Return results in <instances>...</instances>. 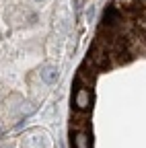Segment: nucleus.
Returning <instances> with one entry per match:
<instances>
[{
	"label": "nucleus",
	"mask_w": 146,
	"mask_h": 148,
	"mask_svg": "<svg viewBox=\"0 0 146 148\" xmlns=\"http://www.w3.org/2000/svg\"><path fill=\"white\" fill-rule=\"evenodd\" d=\"M25 146H27V148H47L45 134H39V132H31V134L25 138Z\"/></svg>",
	"instance_id": "3"
},
{
	"label": "nucleus",
	"mask_w": 146,
	"mask_h": 148,
	"mask_svg": "<svg viewBox=\"0 0 146 148\" xmlns=\"http://www.w3.org/2000/svg\"><path fill=\"white\" fill-rule=\"evenodd\" d=\"M72 146L74 148H93V138L86 130H80V132H74L72 136Z\"/></svg>",
	"instance_id": "2"
},
{
	"label": "nucleus",
	"mask_w": 146,
	"mask_h": 148,
	"mask_svg": "<svg viewBox=\"0 0 146 148\" xmlns=\"http://www.w3.org/2000/svg\"><path fill=\"white\" fill-rule=\"evenodd\" d=\"M72 105H74V107H76V111H80V113L88 111V109H90V105H93V92H90V88L76 86L74 95H72Z\"/></svg>",
	"instance_id": "1"
},
{
	"label": "nucleus",
	"mask_w": 146,
	"mask_h": 148,
	"mask_svg": "<svg viewBox=\"0 0 146 148\" xmlns=\"http://www.w3.org/2000/svg\"><path fill=\"white\" fill-rule=\"evenodd\" d=\"M39 76H41L43 82L53 84V82L58 80V68L53 66V64H43V66H41V72H39Z\"/></svg>",
	"instance_id": "4"
}]
</instances>
